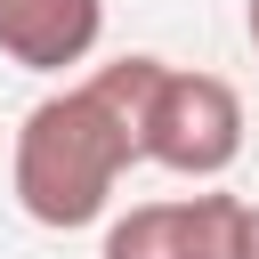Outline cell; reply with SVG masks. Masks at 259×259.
Instances as JSON below:
<instances>
[{
  "mask_svg": "<svg viewBox=\"0 0 259 259\" xmlns=\"http://www.w3.org/2000/svg\"><path fill=\"white\" fill-rule=\"evenodd\" d=\"M138 162V130L89 89V73L57 97H40L24 121H16V154H8V186H16V210L49 235H73V227H97L113 210V186L130 178Z\"/></svg>",
  "mask_w": 259,
  "mask_h": 259,
  "instance_id": "1",
  "label": "cell"
},
{
  "mask_svg": "<svg viewBox=\"0 0 259 259\" xmlns=\"http://www.w3.org/2000/svg\"><path fill=\"white\" fill-rule=\"evenodd\" d=\"M235 154H243V97H235V81L162 57V73L146 89V113H138V162H154L170 178H227Z\"/></svg>",
  "mask_w": 259,
  "mask_h": 259,
  "instance_id": "2",
  "label": "cell"
},
{
  "mask_svg": "<svg viewBox=\"0 0 259 259\" xmlns=\"http://www.w3.org/2000/svg\"><path fill=\"white\" fill-rule=\"evenodd\" d=\"M105 40V0H0V57L24 73L89 65Z\"/></svg>",
  "mask_w": 259,
  "mask_h": 259,
  "instance_id": "3",
  "label": "cell"
},
{
  "mask_svg": "<svg viewBox=\"0 0 259 259\" xmlns=\"http://www.w3.org/2000/svg\"><path fill=\"white\" fill-rule=\"evenodd\" d=\"M97 259H186V194L178 202H130L121 219H105Z\"/></svg>",
  "mask_w": 259,
  "mask_h": 259,
  "instance_id": "4",
  "label": "cell"
},
{
  "mask_svg": "<svg viewBox=\"0 0 259 259\" xmlns=\"http://www.w3.org/2000/svg\"><path fill=\"white\" fill-rule=\"evenodd\" d=\"M186 259H251L243 194H186Z\"/></svg>",
  "mask_w": 259,
  "mask_h": 259,
  "instance_id": "5",
  "label": "cell"
},
{
  "mask_svg": "<svg viewBox=\"0 0 259 259\" xmlns=\"http://www.w3.org/2000/svg\"><path fill=\"white\" fill-rule=\"evenodd\" d=\"M243 243H251V259H259V202H243Z\"/></svg>",
  "mask_w": 259,
  "mask_h": 259,
  "instance_id": "6",
  "label": "cell"
},
{
  "mask_svg": "<svg viewBox=\"0 0 259 259\" xmlns=\"http://www.w3.org/2000/svg\"><path fill=\"white\" fill-rule=\"evenodd\" d=\"M243 32H251V49H259V0H243Z\"/></svg>",
  "mask_w": 259,
  "mask_h": 259,
  "instance_id": "7",
  "label": "cell"
}]
</instances>
